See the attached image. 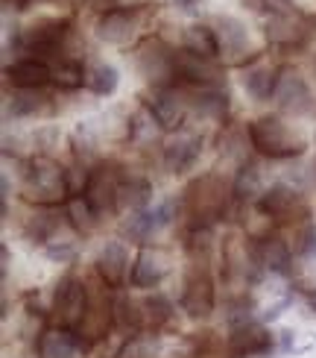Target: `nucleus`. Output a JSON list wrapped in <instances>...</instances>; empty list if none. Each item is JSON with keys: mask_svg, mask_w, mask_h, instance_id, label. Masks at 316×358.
<instances>
[{"mask_svg": "<svg viewBox=\"0 0 316 358\" xmlns=\"http://www.w3.org/2000/svg\"><path fill=\"white\" fill-rule=\"evenodd\" d=\"M123 173H120L114 165H94L85 176V191L82 197L85 203L94 208V215H109L120 208V185H123Z\"/></svg>", "mask_w": 316, "mask_h": 358, "instance_id": "obj_7", "label": "nucleus"}, {"mask_svg": "<svg viewBox=\"0 0 316 358\" xmlns=\"http://www.w3.org/2000/svg\"><path fill=\"white\" fill-rule=\"evenodd\" d=\"M266 6L273 9V12H281V9H293L290 0H266Z\"/></svg>", "mask_w": 316, "mask_h": 358, "instance_id": "obj_43", "label": "nucleus"}, {"mask_svg": "<svg viewBox=\"0 0 316 358\" xmlns=\"http://www.w3.org/2000/svg\"><path fill=\"white\" fill-rule=\"evenodd\" d=\"M293 252L299 259H305V262H316V223L313 220H305L302 227L296 229Z\"/></svg>", "mask_w": 316, "mask_h": 358, "instance_id": "obj_36", "label": "nucleus"}, {"mask_svg": "<svg viewBox=\"0 0 316 358\" xmlns=\"http://www.w3.org/2000/svg\"><path fill=\"white\" fill-rule=\"evenodd\" d=\"M47 106L41 88H15L6 97V117H36Z\"/></svg>", "mask_w": 316, "mask_h": 358, "instance_id": "obj_25", "label": "nucleus"}, {"mask_svg": "<svg viewBox=\"0 0 316 358\" xmlns=\"http://www.w3.org/2000/svg\"><path fill=\"white\" fill-rule=\"evenodd\" d=\"M164 273H167V264H164V259L158 256V252L141 250L138 256H135V262H132L129 285H132V288H141V291H149V288L161 285Z\"/></svg>", "mask_w": 316, "mask_h": 358, "instance_id": "obj_22", "label": "nucleus"}, {"mask_svg": "<svg viewBox=\"0 0 316 358\" xmlns=\"http://www.w3.org/2000/svg\"><path fill=\"white\" fill-rule=\"evenodd\" d=\"M313 65H316V62H313Z\"/></svg>", "mask_w": 316, "mask_h": 358, "instance_id": "obj_46", "label": "nucleus"}, {"mask_svg": "<svg viewBox=\"0 0 316 358\" xmlns=\"http://www.w3.org/2000/svg\"><path fill=\"white\" fill-rule=\"evenodd\" d=\"M229 194L232 191H225V182L217 173H205V176L197 179V182L188 185L182 206L188 208L193 223L211 227V223L220 220L225 215V208H229Z\"/></svg>", "mask_w": 316, "mask_h": 358, "instance_id": "obj_3", "label": "nucleus"}, {"mask_svg": "<svg viewBox=\"0 0 316 358\" xmlns=\"http://www.w3.org/2000/svg\"><path fill=\"white\" fill-rule=\"evenodd\" d=\"M88 308H91V296H88V285L80 279H62L53 291V317L59 323V329H77L85 326Z\"/></svg>", "mask_w": 316, "mask_h": 358, "instance_id": "obj_5", "label": "nucleus"}, {"mask_svg": "<svg viewBox=\"0 0 316 358\" xmlns=\"http://www.w3.org/2000/svg\"><path fill=\"white\" fill-rule=\"evenodd\" d=\"M41 358H77L88 350V341L77 329H50L41 335Z\"/></svg>", "mask_w": 316, "mask_h": 358, "instance_id": "obj_21", "label": "nucleus"}, {"mask_svg": "<svg viewBox=\"0 0 316 358\" xmlns=\"http://www.w3.org/2000/svg\"><path fill=\"white\" fill-rule=\"evenodd\" d=\"M44 252H47V259H53V262H62V264H68V262L77 259V247L68 244V241L47 244V247H44Z\"/></svg>", "mask_w": 316, "mask_h": 358, "instance_id": "obj_38", "label": "nucleus"}, {"mask_svg": "<svg viewBox=\"0 0 316 358\" xmlns=\"http://www.w3.org/2000/svg\"><path fill=\"white\" fill-rule=\"evenodd\" d=\"M36 3H47V0H3L6 12H27L29 6H36Z\"/></svg>", "mask_w": 316, "mask_h": 358, "instance_id": "obj_39", "label": "nucleus"}, {"mask_svg": "<svg viewBox=\"0 0 316 358\" xmlns=\"http://www.w3.org/2000/svg\"><path fill=\"white\" fill-rule=\"evenodd\" d=\"M182 48L205 59L220 56V41L214 36V29H211V24H190L182 33Z\"/></svg>", "mask_w": 316, "mask_h": 358, "instance_id": "obj_26", "label": "nucleus"}, {"mask_svg": "<svg viewBox=\"0 0 316 358\" xmlns=\"http://www.w3.org/2000/svg\"><path fill=\"white\" fill-rule=\"evenodd\" d=\"M112 317H114V326H120V329H126V332H138L144 326L141 303H132L129 296H117L112 306Z\"/></svg>", "mask_w": 316, "mask_h": 358, "instance_id": "obj_33", "label": "nucleus"}, {"mask_svg": "<svg viewBox=\"0 0 316 358\" xmlns=\"http://www.w3.org/2000/svg\"><path fill=\"white\" fill-rule=\"evenodd\" d=\"M153 200V185L146 182L144 176H126L123 185H120V208H126V212H144Z\"/></svg>", "mask_w": 316, "mask_h": 358, "instance_id": "obj_28", "label": "nucleus"}, {"mask_svg": "<svg viewBox=\"0 0 316 358\" xmlns=\"http://www.w3.org/2000/svg\"><path fill=\"white\" fill-rule=\"evenodd\" d=\"M156 352H158V344L153 338H135L123 350V358H156Z\"/></svg>", "mask_w": 316, "mask_h": 358, "instance_id": "obj_37", "label": "nucleus"}, {"mask_svg": "<svg viewBox=\"0 0 316 358\" xmlns=\"http://www.w3.org/2000/svg\"><path fill=\"white\" fill-rule=\"evenodd\" d=\"M94 267H97V273H100V279H103L105 288H120L123 282H129L132 264H129V250H126V244H120V241L103 244Z\"/></svg>", "mask_w": 316, "mask_h": 358, "instance_id": "obj_18", "label": "nucleus"}, {"mask_svg": "<svg viewBox=\"0 0 316 358\" xmlns=\"http://www.w3.org/2000/svg\"><path fill=\"white\" fill-rule=\"evenodd\" d=\"M117 68L109 65V62H94L85 68V88L97 97H112L117 92Z\"/></svg>", "mask_w": 316, "mask_h": 358, "instance_id": "obj_29", "label": "nucleus"}, {"mask_svg": "<svg viewBox=\"0 0 316 358\" xmlns=\"http://www.w3.org/2000/svg\"><path fill=\"white\" fill-rule=\"evenodd\" d=\"M141 29V18L138 9H105L100 12V18L94 24V33L103 44H112V48H129V44L138 38Z\"/></svg>", "mask_w": 316, "mask_h": 358, "instance_id": "obj_11", "label": "nucleus"}, {"mask_svg": "<svg viewBox=\"0 0 316 358\" xmlns=\"http://www.w3.org/2000/svg\"><path fill=\"white\" fill-rule=\"evenodd\" d=\"M276 350V335L266 329L264 323H243L234 326L229 335V352L234 358H255V355H269Z\"/></svg>", "mask_w": 316, "mask_h": 358, "instance_id": "obj_15", "label": "nucleus"}, {"mask_svg": "<svg viewBox=\"0 0 316 358\" xmlns=\"http://www.w3.org/2000/svg\"><path fill=\"white\" fill-rule=\"evenodd\" d=\"M214 279L205 271L202 264H193L185 273V285H182V308L188 311V317H208L214 311Z\"/></svg>", "mask_w": 316, "mask_h": 358, "instance_id": "obj_12", "label": "nucleus"}, {"mask_svg": "<svg viewBox=\"0 0 316 358\" xmlns=\"http://www.w3.org/2000/svg\"><path fill=\"white\" fill-rule=\"evenodd\" d=\"M276 106L284 115H296V117H305L316 109V97H313V88L308 85V80L299 73L296 68H281L278 71V83H276Z\"/></svg>", "mask_w": 316, "mask_h": 358, "instance_id": "obj_8", "label": "nucleus"}, {"mask_svg": "<svg viewBox=\"0 0 316 358\" xmlns=\"http://www.w3.org/2000/svg\"><path fill=\"white\" fill-rule=\"evenodd\" d=\"M141 315H144V326H149V329H161L173 315V303L164 294H149L141 303Z\"/></svg>", "mask_w": 316, "mask_h": 358, "instance_id": "obj_31", "label": "nucleus"}, {"mask_svg": "<svg viewBox=\"0 0 316 358\" xmlns=\"http://www.w3.org/2000/svg\"><path fill=\"white\" fill-rule=\"evenodd\" d=\"M258 212L269 220H278V223H293V220H305L310 212H308V206L302 203V194H299L296 188L290 185H269L264 188V194L258 197Z\"/></svg>", "mask_w": 316, "mask_h": 358, "instance_id": "obj_10", "label": "nucleus"}, {"mask_svg": "<svg viewBox=\"0 0 316 358\" xmlns=\"http://www.w3.org/2000/svg\"><path fill=\"white\" fill-rule=\"evenodd\" d=\"M144 106L149 109L158 129H164V132H179L188 121V100L179 92H173V88H153V92L146 94Z\"/></svg>", "mask_w": 316, "mask_h": 358, "instance_id": "obj_13", "label": "nucleus"}, {"mask_svg": "<svg viewBox=\"0 0 316 358\" xmlns=\"http://www.w3.org/2000/svg\"><path fill=\"white\" fill-rule=\"evenodd\" d=\"M278 71L281 68H273L266 62H258L243 71V88L246 94L255 97V100H269L276 94V83H278Z\"/></svg>", "mask_w": 316, "mask_h": 358, "instance_id": "obj_23", "label": "nucleus"}, {"mask_svg": "<svg viewBox=\"0 0 316 358\" xmlns=\"http://www.w3.org/2000/svg\"><path fill=\"white\" fill-rule=\"evenodd\" d=\"M68 33H70L68 18H41L36 24L18 29L15 38H9V44H15V50L33 53L36 59H44V62H47L50 56L62 53Z\"/></svg>", "mask_w": 316, "mask_h": 358, "instance_id": "obj_4", "label": "nucleus"}, {"mask_svg": "<svg viewBox=\"0 0 316 358\" xmlns=\"http://www.w3.org/2000/svg\"><path fill=\"white\" fill-rule=\"evenodd\" d=\"M246 136L252 150L266 159H296L308 147V138L302 132L293 129L287 121H281L278 115H264L258 121H252Z\"/></svg>", "mask_w": 316, "mask_h": 358, "instance_id": "obj_2", "label": "nucleus"}, {"mask_svg": "<svg viewBox=\"0 0 316 358\" xmlns=\"http://www.w3.org/2000/svg\"><path fill=\"white\" fill-rule=\"evenodd\" d=\"M173 3L185 15H202V0H173Z\"/></svg>", "mask_w": 316, "mask_h": 358, "instance_id": "obj_40", "label": "nucleus"}, {"mask_svg": "<svg viewBox=\"0 0 316 358\" xmlns=\"http://www.w3.org/2000/svg\"><path fill=\"white\" fill-rule=\"evenodd\" d=\"M88 3H91V6H97V9H114L117 6V0H88Z\"/></svg>", "mask_w": 316, "mask_h": 358, "instance_id": "obj_44", "label": "nucleus"}, {"mask_svg": "<svg viewBox=\"0 0 316 358\" xmlns=\"http://www.w3.org/2000/svg\"><path fill=\"white\" fill-rule=\"evenodd\" d=\"M149 0H117V9H141Z\"/></svg>", "mask_w": 316, "mask_h": 358, "instance_id": "obj_42", "label": "nucleus"}, {"mask_svg": "<svg viewBox=\"0 0 316 358\" xmlns=\"http://www.w3.org/2000/svg\"><path fill=\"white\" fill-rule=\"evenodd\" d=\"M176 83H185L190 88H217L223 85V71L214 59L197 56L190 50H176Z\"/></svg>", "mask_w": 316, "mask_h": 358, "instance_id": "obj_14", "label": "nucleus"}, {"mask_svg": "<svg viewBox=\"0 0 316 358\" xmlns=\"http://www.w3.org/2000/svg\"><path fill=\"white\" fill-rule=\"evenodd\" d=\"M266 38L273 44H278V48H296V44H305V38H308L305 15L293 12V9L269 12L266 15Z\"/></svg>", "mask_w": 316, "mask_h": 358, "instance_id": "obj_17", "label": "nucleus"}, {"mask_svg": "<svg viewBox=\"0 0 316 358\" xmlns=\"http://www.w3.org/2000/svg\"><path fill=\"white\" fill-rule=\"evenodd\" d=\"M190 103L202 117H214V121H220V117L229 115V92H225L223 85H217V88H193V100Z\"/></svg>", "mask_w": 316, "mask_h": 358, "instance_id": "obj_27", "label": "nucleus"}, {"mask_svg": "<svg viewBox=\"0 0 316 358\" xmlns=\"http://www.w3.org/2000/svg\"><path fill=\"white\" fill-rule=\"evenodd\" d=\"M264 194V176L261 168L252 165V162H243L240 171L234 173V182H232V197L237 203H258V197Z\"/></svg>", "mask_w": 316, "mask_h": 358, "instance_id": "obj_24", "label": "nucleus"}, {"mask_svg": "<svg viewBox=\"0 0 316 358\" xmlns=\"http://www.w3.org/2000/svg\"><path fill=\"white\" fill-rule=\"evenodd\" d=\"M208 24H211V29H214V36L220 41V56L229 65H243L246 59L255 53L249 27L240 18H234V15H214Z\"/></svg>", "mask_w": 316, "mask_h": 358, "instance_id": "obj_9", "label": "nucleus"}, {"mask_svg": "<svg viewBox=\"0 0 316 358\" xmlns=\"http://www.w3.org/2000/svg\"><path fill=\"white\" fill-rule=\"evenodd\" d=\"M53 85H59L62 92H73V88L85 85V65L80 59H62L53 68Z\"/></svg>", "mask_w": 316, "mask_h": 358, "instance_id": "obj_32", "label": "nucleus"}, {"mask_svg": "<svg viewBox=\"0 0 316 358\" xmlns=\"http://www.w3.org/2000/svg\"><path fill=\"white\" fill-rule=\"evenodd\" d=\"M202 147H205V138L200 132L179 129V136H173L167 144H164V168L176 176L188 173L193 165H197V159L202 156Z\"/></svg>", "mask_w": 316, "mask_h": 358, "instance_id": "obj_16", "label": "nucleus"}, {"mask_svg": "<svg viewBox=\"0 0 316 358\" xmlns=\"http://www.w3.org/2000/svg\"><path fill=\"white\" fill-rule=\"evenodd\" d=\"M6 83L15 88H44L53 83V68L44 59L21 56L12 65H6Z\"/></svg>", "mask_w": 316, "mask_h": 358, "instance_id": "obj_19", "label": "nucleus"}, {"mask_svg": "<svg viewBox=\"0 0 316 358\" xmlns=\"http://www.w3.org/2000/svg\"><path fill=\"white\" fill-rule=\"evenodd\" d=\"M65 212H68V223H70V227L77 229V232H91L97 215H94V208L85 203L82 194H77V197H70V200L65 203Z\"/></svg>", "mask_w": 316, "mask_h": 358, "instance_id": "obj_34", "label": "nucleus"}, {"mask_svg": "<svg viewBox=\"0 0 316 358\" xmlns=\"http://www.w3.org/2000/svg\"><path fill=\"white\" fill-rule=\"evenodd\" d=\"M255 247H258V256H261V264H264L266 273H276V276H284V279L293 276V271H296V264H293L296 252H293V247L287 241H284V238L266 235Z\"/></svg>", "mask_w": 316, "mask_h": 358, "instance_id": "obj_20", "label": "nucleus"}, {"mask_svg": "<svg viewBox=\"0 0 316 358\" xmlns=\"http://www.w3.org/2000/svg\"><path fill=\"white\" fill-rule=\"evenodd\" d=\"M158 229H161V227H158L153 208H144V212H132V215L123 220V227H120L123 238H129V241H138V244H144L146 238H153Z\"/></svg>", "mask_w": 316, "mask_h": 358, "instance_id": "obj_30", "label": "nucleus"}, {"mask_svg": "<svg viewBox=\"0 0 316 358\" xmlns=\"http://www.w3.org/2000/svg\"><path fill=\"white\" fill-rule=\"evenodd\" d=\"M56 227H59V220L53 215H33V217H27V223H24V235L29 238V241H36V244H50Z\"/></svg>", "mask_w": 316, "mask_h": 358, "instance_id": "obj_35", "label": "nucleus"}, {"mask_svg": "<svg viewBox=\"0 0 316 358\" xmlns=\"http://www.w3.org/2000/svg\"><path fill=\"white\" fill-rule=\"evenodd\" d=\"M135 65L141 77L153 88H173L176 83V50H170L161 38H146L135 50Z\"/></svg>", "mask_w": 316, "mask_h": 358, "instance_id": "obj_6", "label": "nucleus"}, {"mask_svg": "<svg viewBox=\"0 0 316 358\" xmlns=\"http://www.w3.org/2000/svg\"><path fill=\"white\" fill-rule=\"evenodd\" d=\"M287 306H290V300H281V303H276V306H269V308L264 311V315H261V320H264V323H269V320H276V317H278V315H281V311H284V308H287Z\"/></svg>", "mask_w": 316, "mask_h": 358, "instance_id": "obj_41", "label": "nucleus"}, {"mask_svg": "<svg viewBox=\"0 0 316 358\" xmlns=\"http://www.w3.org/2000/svg\"><path fill=\"white\" fill-rule=\"evenodd\" d=\"M305 296H308V306L316 311V288H310V291H305Z\"/></svg>", "mask_w": 316, "mask_h": 358, "instance_id": "obj_45", "label": "nucleus"}, {"mask_svg": "<svg viewBox=\"0 0 316 358\" xmlns=\"http://www.w3.org/2000/svg\"><path fill=\"white\" fill-rule=\"evenodd\" d=\"M68 194H70V179L59 162H53L50 156H36L27 162L21 176V197L27 203L50 208L59 203H68Z\"/></svg>", "mask_w": 316, "mask_h": 358, "instance_id": "obj_1", "label": "nucleus"}]
</instances>
